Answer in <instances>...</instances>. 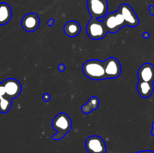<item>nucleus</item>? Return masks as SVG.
Returning a JSON list of instances; mask_svg holds the SVG:
<instances>
[{"instance_id":"f257e3e1","label":"nucleus","mask_w":154,"mask_h":153,"mask_svg":"<svg viewBox=\"0 0 154 153\" xmlns=\"http://www.w3.org/2000/svg\"><path fill=\"white\" fill-rule=\"evenodd\" d=\"M82 71L87 78L93 80H103L107 79L104 62L99 59H90L84 63Z\"/></svg>"},{"instance_id":"f03ea898","label":"nucleus","mask_w":154,"mask_h":153,"mask_svg":"<svg viewBox=\"0 0 154 153\" xmlns=\"http://www.w3.org/2000/svg\"><path fill=\"white\" fill-rule=\"evenodd\" d=\"M51 126L57 130V134L53 135L52 139L54 140H60L72 130V122L67 114L60 112L52 120Z\"/></svg>"},{"instance_id":"7ed1b4c3","label":"nucleus","mask_w":154,"mask_h":153,"mask_svg":"<svg viewBox=\"0 0 154 153\" xmlns=\"http://www.w3.org/2000/svg\"><path fill=\"white\" fill-rule=\"evenodd\" d=\"M102 22L108 32L112 33V34L117 32L119 30L126 26L124 18L118 10L105 15Z\"/></svg>"},{"instance_id":"20e7f679","label":"nucleus","mask_w":154,"mask_h":153,"mask_svg":"<svg viewBox=\"0 0 154 153\" xmlns=\"http://www.w3.org/2000/svg\"><path fill=\"white\" fill-rule=\"evenodd\" d=\"M87 35L93 40H100L106 36L108 31L103 22L98 19L92 18L87 25Z\"/></svg>"},{"instance_id":"39448f33","label":"nucleus","mask_w":154,"mask_h":153,"mask_svg":"<svg viewBox=\"0 0 154 153\" xmlns=\"http://www.w3.org/2000/svg\"><path fill=\"white\" fill-rule=\"evenodd\" d=\"M87 9L92 18L100 19L107 14L108 4L106 0H87Z\"/></svg>"},{"instance_id":"423d86ee","label":"nucleus","mask_w":154,"mask_h":153,"mask_svg":"<svg viewBox=\"0 0 154 153\" xmlns=\"http://www.w3.org/2000/svg\"><path fill=\"white\" fill-rule=\"evenodd\" d=\"M85 147L89 153H105L107 151L104 140L97 135H92L87 137Z\"/></svg>"},{"instance_id":"0eeeda50","label":"nucleus","mask_w":154,"mask_h":153,"mask_svg":"<svg viewBox=\"0 0 154 153\" xmlns=\"http://www.w3.org/2000/svg\"><path fill=\"white\" fill-rule=\"evenodd\" d=\"M105 70L107 79H115L121 74L122 68L120 62L115 57H110L105 62Z\"/></svg>"},{"instance_id":"6e6552de","label":"nucleus","mask_w":154,"mask_h":153,"mask_svg":"<svg viewBox=\"0 0 154 153\" xmlns=\"http://www.w3.org/2000/svg\"><path fill=\"white\" fill-rule=\"evenodd\" d=\"M119 12L123 15L125 20L126 26L135 27L139 24V19L135 14V10L128 4H122L118 8Z\"/></svg>"},{"instance_id":"1a4fd4ad","label":"nucleus","mask_w":154,"mask_h":153,"mask_svg":"<svg viewBox=\"0 0 154 153\" xmlns=\"http://www.w3.org/2000/svg\"><path fill=\"white\" fill-rule=\"evenodd\" d=\"M6 92V96L11 99L17 98L22 91V86L20 82L14 78H8L2 82Z\"/></svg>"},{"instance_id":"9d476101","label":"nucleus","mask_w":154,"mask_h":153,"mask_svg":"<svg viewBox=\"0 0 154 153\" xmlns=\"http://www.w3.org/2000/svg\"><path fill=\"white\" fill-rule=\"evenodd\" d=\"M39 25L40 20L35 13L27 14L21 20V26L28 32H32L37 30Z\"/></svg>"},{"instance_id":"9b49d317","label":"nucleus","mask_w":154,"mask_h":153,"mask_svg":"<svg viewBox=\"0 0 154 153\" xmlns=\"http://www.w3.org/2000/svg\"><path fill=\"white\" fill-rule=\"evenodd\" d=\"M138 77L139 81L154 82V66L151 63H144L138 70Z\"/></svg>"},{"instance_id":"f8f14e48","label":"nucleus","mask_w":154,"mask_h":153,"mask_svg":"<svg viewBox=\"0 0 154 153\" xmlns=\"http://www.w3.org/2000/svg\"><path fill=\"white\" fill-rule=\"evenodd\" d=\"M137 90L141 97L147 98L152 95L154 91L153 82L138 80L137 83Z\"/></svg>"},{"instance_id":"ddd939ff","label":"nucleus","mask_w":154,"mask_h":153,"mask_svg":"<svg viewBox=\"0 0 154 153\" xmlns=\"http://www.w3.org/2000/svg\"><path fill=\"white\" fill-rule=\"evenodd\" d=\"M63 31L69 37L75 38L80 34L81 31V27L79 22L75 20H71L66 22L63 28Z\"/></svg>"},{"instance_id":"4468645a","label":"nucleus","mask_w":154,"mask_h":153,"mask_svg":"<svg viewBox=\"0 0 154 153\" xmlns=\"http://www.w3.org/2000/svg\"><path fill=\"white\" fill-rule=\"evenodd\" d=\"M12 17V10L10 5L5 2L0 3V26L7 24Z\"/></svg>"},{"instance_id":"2eb2a0df","label":"nucleus","mask_w":154,"mask_h":153,"mask_svg":"<svg viewBox=\"0 0 154 153\" xmlns=\"http://www.w3.org/2000/svg\"><path fill=\"white\" fill-rule=\"evenodd\" d=\"M99 100L96 96L90 98L88 101L81 106V111L84 114H89L94 110H96L99 106Z\"/></svg>"},{"instance_id":"dca6fc26","label":"nucleus","mask_w":154,"mask_h":153,"mask_svg":"<svg viewBox=\"0 0 154 153\" xmlns=\"http://www.w3.org/2000/svg\"><path fill=\"white\" fill-rule=\"evenodd\" d=\"M12 99L8 96L3 95L0 97V112L7 113L12 106Z\"/></svg>"},{"instance_id":"f3484780","label":"nucleus","mask_w":154,"mask_h":153,"mask_svg":"<svg viewBox=\"0 0 154 153\" xmlns=\"http://www.w3.org/2000/svg\"><path fill=\"white\" fill-rule=\"evenodd\" d=\"M5 87L3 86L2 82H0V97L3 95H5Z\"/></svg>"},{"instance_id":"a211bd4d","label":"nucleus","mask_w":154,"mask_h":153,"mask_svg":"<svg viewBox=\"0 0 154 153\" xmlns=\"http://www.w3.org/2000/svg\"><path fill=\"white\" fill-rule=\"evenodd\" d=\"M42 98H43L44 101L45 102H48L51 99V95H50L49 93H45L42 96Z\"/></svg>"},{"instance_id":"6ab92c4d","label":"nucleus","mask_w":154,"mask_h":153,"mask_svg":"<svg viewBox=\"0 0 154 153\" xmlns=\"http://www.w3.org/2000/svg\"><path fill=\"white\" fill-rule=\"evenodd\" d=\"M57 68H58V70H60V72H63L65 70V69H66V66H65L64 64L61 63V64H59L58 67H57Z\"/></svg>"},{"instance_id":"aec40b11","label":"nucleus","mask_w":154,"mask_h":153,"mask_svg":"<svg viewBox=\"0 0 154 153\" xmlns=\"http://www.w3.org/2000/svg\"><path fill=\"white\" fill-rule=\"evenodd\" d=\"M149 12H150V14L154 16V6L153 4H150L149 6Z\"/></svg>"},{"instance_id":"412c9836","label":"nucleus","mask_w":154,"mask_h":153,"mask_svg":"<svg viewBox=\"0 0 154 153\" xmlns=\"http://www.w3.org/2000/svg\"><path fill=\"white\" fill-rule=\"evenodd\" d=\"M54 23H55V20L54 19H50L48 21V26H52L54 25Z\"/></svg>"},{"instance_id":"4be33fe9","label":"nucleus","mask_w":154,"mask_h":153,"mask_svg":"<svg viewBox=\"0 0 154 153\" xmlns=\"http://www.w3.org/2000/svg\"><path fill=\"white\" fill-rule=\"evenodd\" d=\"M142 36H143V38H144L147 39V38H150V34H149L147 32H144L142 34Z\"/></svg>"},{"instance_id":"5701e85b","label":"nucleus","mask_w":154,"mask_h":153,"mask_svg":"<svg viewBox=\"0 0 154 153\" xmlns=\"http://www.w3.org/2000/svg\"><path fill=\"white\" fill-rule=\"evenodd\" d=\"M135 153H154L153 152L150 151V150H144V151H141V152H138Z\"/></svg>"},{"instance_id":"b1692460","label":"nucleus","mask_w":154,"mask_h":153,"mask_svg":"<svg viewBox=\"0 0 154 153\" xmlns=\"http://www.w3.org/2000/svg\"><path fill=\"white\" fill-rule=\"evenodd\" d=\"M150 134H151L152 136H154V122H153V124H152V130Z\"/></svg>"}]
</instances>
